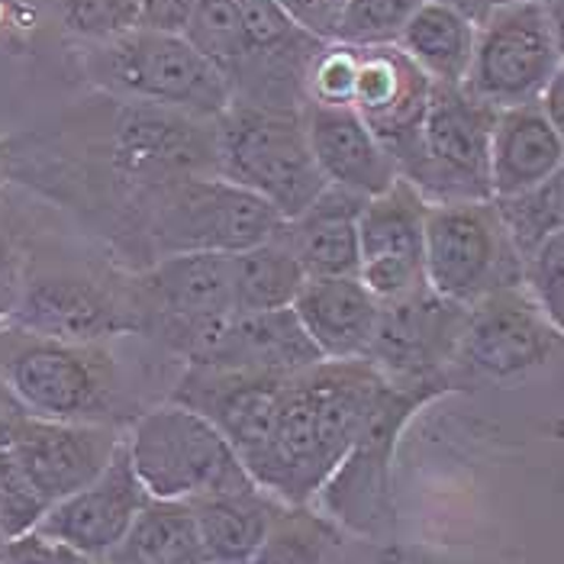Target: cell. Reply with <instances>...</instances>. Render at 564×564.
Instances as JSON below:
<instances>
[{
  "label": "cell",
  "instance_id": "cell-16",
  "mask_svg": "<svg viewBox=\"0 0 564 564\" xmlns=\"http://www.w3.org/2000/svg\"><path fill=\"white\" fill-rule=\"evenodd\" d=\"M430 94L433 82L397 45H355V85L348 107L384 145L400 177L413 172L420 159Z\"/></svg>",
  "mask_w": 564,
  "mask_h": 564
},
{
  "label": "cell",
  "instance_id": "cell-36",
  "mask_svg": "<svg viewBox=\"0 0 564 564\" xmlns=\"http://www.w3.org/2000/svg\"><path fill=\"white\" fill-rule=\"evenodd\" d=\"M297 30L319 43H336L339 17L346 0H271Z\"/></svg>",
  "mask_w": 564,
  "mask_h": 564
},
{
  "label": "cell",
  "instance_id": "cell-29",
  "mask_svg": "<svg viewBox=\"0 0 564 564\" xmlns=\"http://www.w3.org/2000/svg\"><path fill=\"white\" fill-rule=\"evenodd\" d=\"M497 217L503 223L520 259L532 256L542 242L564 232V172L525 187L510 197H494Z\"/></svg>",
  "mask_w": 564,
  "mask_h": 564
},
{
  "label": "cell",
  "instance_id": "cell-12",
  "mask_svg": "<svg viewBox=\"0 0 564 564\" xmlns=\"http://www.w3.org/2000/svg\"><path fill=\"white\" fill-rule=\"evenodd\" d=\"M497 110L462 85H433L410 181L426 204L490 200V132Z\"/></svg>",
  "mask_w": 564,
  "mask_h": 564
},
{
  "label": "cell",
  "instance_id": "cell-11",
  "mask_svg": "<svg viewBox=\"0 0 564 564\" xmlns=\"http://www.w3.org/2000/svg\"><path fill=\"white\" fill-rule=\"evenodd\" d=\"M423 268L426 284L438 297L458 306L517 288L522 259L510 242L490 200L430 204L423 223Z\"/></svg>",
  "mask_w": 564,
  "mask_h": 564
},
{
  "label": "cell",
  "instance_id": "cell-33",
  "mask_svg": "<svg viewBox=\"0 0 564 564\" xmlns=\"http://www.w3.org/2000/svg\"><path fill=\"white\" fill-rule=\"evenodd\" d=\"M142 0H62V20L87 45L110 43L139 26Z\"/></svg>",
  "mask_w": 564,
  "mask_h": 564
},
{
  "label": "cell",
  "instance_id": "cell-13",
  "mask_svg": "<svg viewBox=\"0 0 564 564\" xmlns=\"http://www.w3.org/2000/svg\"><path fill=\"white\" fill-rule=\"evenodd\" d=\"M468 306L452 304L423 288L397 304H381L365 361L393 388L455 391L452 365Z\"/></svg>",
  "mask_w": 564,
  "mask_h": 564
},
{
  "label": "cell",
  "instance_id": "cell-37",
  "mask_svg": "<svg viewBox=\"0 0 564 564\" xmlns=\"http://www.w3.org/2000/svg\"><path fill=\"white\" fill-rule=\"evenodd\" d=\"M0 564H94L75 549L48 539L43 532H26L20 539H10L0 552Z\"/></svg>",
  "mask_w": 564,
  "mask_h": 564
},
{
  "label": "cell",
  "instance_id": "cell-10",
  "mask_svg": "<svg viewBox=\"0 0 564 564\" xmlns=\"http://www.w3.org/2000/svg\"><path fill=\"white\" fill-rule=\"evenodd\" d=\"M562 72L558 13L535 0L497 3L475 33L465 90L494 110L535 104Z\"/></svg>",
  "mask_w": 564,
  "mask_h": 564
},
{
  "label": "cell",
  "instance_id": "cell-23",
  "mask_svg": "<svg viewBox=\"0 0 564 564\" xmlns=\"http://www.w3.org/2000/svg\"><path fill=\"white\" fill-rule=\"evenodd\" d=\"M564 172V132L535 104L497 110L490 132V197H510Z\"/></svg>",
  "mask_w": 564,
  "mask_h": 564
},
{
  "label": "cell",
  "instance_id": "cell-38",
  "mask_svg": "<svg viewBox=\"0 0 564 564\" xmlns=\"http://www.w3.org/2000/svg\"><path fill=\"white\" fill-rule=\"evenodd\" d=\"M197 0H142L139 26L155 33H184Z\"/></svg>",
  "mask_w": 564,
  "mask_h": 564
},
{
  "label": "cell",
  "instance_id": "cell-1",
  "mask_svg": "<svg viewBox=\"0 0 564 564\" xmlns=\"http://www.w3.org/2000/svg\"><path fill=\"white\" fill-rule=\"evenodd\" d=\"M388 381L365 361H319L291 375L249 478L288 507H313L316 494L346 458Z\"/></svg>",
  "mask_w": 564,
  "mask_h": 564
},
{
  "label": "cell",
  "instance_id": "cell-19",
  "mask_svg": "<svg viewBox=\"0 0 564 564\" xmlns=\"http://www.w3.org/2000/svg\"><path fill=\"white\" fill-rule=\"evenodd\" d=\"M319 361L323 355L310 343L294 310L288 306L261 313H232L207 339V346L184 365L291 378Z\"/></svg>",
  "mask_w": 564,
  "mask_h": 564
},
{
  "label": "cell",
  "instance_id": "cell-3",
  "mask_svg": "<svg viewBox=\"0 0 564 564\" xmlns=\"http://www.w3.org/2000/svg\"><path fill=\"white\" fill-rule=\"evenodd\" d=\"M90 82L123 104H145L214 123L232 104L229 82L181 33L135 26L110 43L87 45Z\"/></svg>",
  "mask_w": 564,
  "mask_h": 564
},
{
  "label": "cell",
  "instance_id": "cell-25",
  "mask_svg": "<svg viewBox=\"0 0 564 564\" xmlns=\"http://www.w3.org/2000/svg\"><path fill=\"white\" fill-rule=\"evenodd\" d=\"M478 26L442 0H426L403 26L397 48L433 82L465 85Z\"/></svg>",
  "mask_w": 564,
  "mask_h": 564
},
{
  "label": "cell",
  "instance_id": "cell-18",
  "mask_svg": "<svg viewBox=\"0 0 564 564\" xmlns=\"http://www.w3.org/2000/svg\"><path fill=\"white\" fill-rule=\"evenodd\" d=\"M123 433L127 430L104 423H62L33 416L10 452L52 507L82 490L110 465L123 445Z\"/></svg>",
  "mask_w": 564,
  "mask_h": 564
},
{
  "label": "cell",
  "instance_id": "cell-32",
  "mask_svg": "<svg viewBox=\"0 0 564 564\" xmlns=\"http://www.w3.org/2000/svg\"><path fill=\"white\" fill-rule=\"evenodd\" d=\"M48 513L45 497L36 484L26 478L13 452H0V529L10 539L36 532V525Z\"/></svg>",
  "mask_w": 564,
  "mask_h": 564
},
{
  "label": "cell",
  "instance_id": "cell-17",
  "mask_svg": "<svg viewBox=\"0 0 564 564\" xmlns=\"http://www.w3.org/2000/svg\"><path fill=\"white\" fill-rule=\"evenodd\" d=\"M145 500L149 494L132 471L127 445H120L97 478L48 507L36 532L75 549L87 562L100 564L107 552L127 535Z\"/></svg>",
  "mask_w": 564,
  "mask_h": 564
},
{
  "label": "cell",
  "instance_id": "cell-41",
  "mask_svg": "<svg viewBox=\"0 0 564 564\" xmlns=\"http://www.w3.org/2000/svg\"><path fill=\"white\" fill-rule=\"evenodd\" d=\"M442 3H448V7H455L458 13H465L475 26H478L480 20L500 3V0H442Z\"/></svg>",
  "mask_w": 564,
  "mask_h": 564
},
{
  "label": "cell",
  "instance_id": "cell-26",
  "mask_svg": "<svg viewBox=\"0 0 564 564\" xmlns=\"http://www.w3.org/2000/svg\"><path fill=\"white\" fill-rule=\"evenodd\" d=\"M100 564H207L191 503L149 497Z\"/></svg>",
  "mask_w": 564,
  "mask_h": 564
},
{
  "label": "cell",
  "instance_id": "cell-14",
  "mask_svg": "<svg viewBox=\"0 0 564 564\" xmlns=\"http://www.w3.org/2000/svg\"><path fill=\"white\" fill-rule=\"evenodd\" d=\"M562 333L522 284L494 291L465 313L452 381L455 388L465 381H517L558 351Z\"/></svg>",
  "mask_w": 564,
  "mask_h": 564
},
{
  "label": "cell",
  "instance_id": "cell-39",
  "mask_svg": "<svg viewBox=\"0 0 564 564\" xmlns=\"http://www.w3.org/2000/svg\"><path fill=\"white\" fill-rule=\"evenodd\" d=\"M30 420H33V413L26 410V403L0 378V452L13 448V442L20 438Z\"/></svg>",
  "mask_w": 564,
  "mask_h": 564
},
{
  "label": "cell",
  "instance_id": "cell-20",
  "mask_svg": "<svg viewBox=\"0 0 564 564\" xmlns=\"http://www.w3.org/2000/svg\"><path fill=\"white\" fill-rule=\"evenodd\" d=\"M306 139L326 184L375 197L400 177L391 155L348 104H304Z\"/></svg>",
  "mask_w": 564,
  "mask_h": 564
},
{
  "label": "cell",
  "instance_id": "cell-40",
  "mask_svg": "<svg viewBox=\"0 0 564 564\" xmlns=\"http://www.w3.org/2000/svg\"><path fill=\"white\" fill-rule=\"evenodd\" d=\"M562 90H564V68L545 85V90L539 94L535 107L542 110V117L555 127L558 132H564V104H562Z\"/></svg>",
  "mask_w": 564,
  "mask_h": 564
},
{
  "label": "cell",
  "instance_id": "cell-4",
  "mask_svg": "<svg viewBox=\"0 0 564 564\" xmlns=\"http://www.w3.org/2000/svg\"><path fill=\"white\" fill-rule=\"evenodd\" d=\"M217 174L259 194L281 219H294L323 194L304 110L232 100L214 120Z\"/></svg>",
  "mask_w": 564,
  "mask_h": 564
},
{
  "label": "cell",
  "instance_id": "cell-42",
  "mask_svg": "<svg viewBox=\"0 0 564 564\" xmlns=\"http://www.w3.org/2000/svg\"><path fill=\"white\" fill-rule=\"evenodd\" d=\"M500 3H507V0H500ZM535 3H545V7H549V10H555V13L562 10V0H535Z\"/></svg>",
  "mask_w": 564,
  "mask_h": 564
},
{
  "label": "cell",
  "instance_id": "cell-6",
  "mask_svg": "<svg viewBox=\"0 0 564 564\" xmlns=\"http://www.w3.org/2000/svg\"><path fill=\"white\" fill-rule=\"evenodd\" d=\"M284 219L259 194L219 177H187L169 187L142 219L135 256L145 264L165 256H236L268 242Z\"/></svg>",
  "mask_w": 564,
  "mask_h": 564
},
{
  "label": "cell",
  "instance_id": "cell-5",
  "mask_svg": "<svg viewBox=\"0 0 564 564\" xmlns=\"http://www.w3.org/2000/svg\"><path fill=\"white\" fill-rule=\"evenodd\" d=\"M132 471L155 500H197L259 487L210 420L165 400L142 410L123 433Z\"/></svg>",
  "mask_w": 564,
  "mask_h": 564
},
{
  "label": "cell",
  "instance_id": "cell-43",
  "mask_svg": "<svg viewBox=\"0 0 564 564\" xmlns=\"http://www.w3.org/2000/svg\"><path fill=\"white\" fill-rule=\"evenodd\" d=\"M3 545H7V535H3V529H0V552H3Z\"/></svg>",
  "mask_w": 564,
  "mask_h": 564
},
{
  "label": "cell",
  "instance_id": "cell-7",
  "mask_svg": "<svg viewBox=\"0 0 564 564\" xmlns=\"http://www.w3.org/2000/svg\"><path fill=\"white\" fill-rule=\"evenodd\" d=\"M438 391H410L388 384L375 410L368 413L361 433L355 435L346 458L323 484L316 500L323 517L351 535L388 542L393 539L397 510H393V452L406 423L433 403Z\"/></svg>",
  "mask_w": 564,
  "mask_h": 564
},
{
  "label": "cell",
  "instance_id": "cell-8",
  "mask_svg": "<svg viewBox=\"0 0 564 564\" xmlns=\"http://www.w3.org/2000/svg\"><path fill=\"white\" fill-rule=\"evenodd\" d=\"M7 323L58 343H107L139 336L130 274L117 278L90 264L43 261L36 256Z\"/></svg>",
  "mask_w": 564,
  "mask_h": 564
},
{
  "label": "cell",
  "instance_id": "cell-34",
  "mask_svg": "<svg viewBox=\"0 0 564 564\" xmlns=\"http://www.w3.org/2000/svg\"><path fill=\"white\" fill-rule=\"evenodd\" d=\"M520 284L535 306L564 329V232L552 236L522 259Z\"/></svg>",
  "mask_w": 564,
  "mask_h": 564
},
{
  "label": "cell",
  "instance_id": "cell-27",
  "mask_svg": "<svg viewBox=\"0 0 564 564\" xmlns=\"http://www.w3.org/2000/svg\"><path fill=\"white\" fill-rule=\"evenodd\" d=\"M232 264V304L236 313L288 310L301 294L306 274L278 236L256 249L229 256Z\"/></svg>",
  "mask_w": 564,
  "mask_h": 564
},
{
  "label": "cell",
  "instance_id": "cell-24",
  "mask_svg": "<svg viewBox=\"0 0 564 564\" xmlns=\"http://www.w3.org/2000/svg\"><path fill=\"white\" fill-rule=\"evenodd\" d=\"M207 564H252L278 513L288 507L261 487L187 500Z\"/></svg>",
  "mask_w": 564,
  "mask_h": 564
},
{
  "label": "cell",
  "instance_id": "cell-15",
  "mask_svg": "<svg viewBox=\"0 0 564 564\" xmlns=\"http://www.w3.org/2000/svg\"><path fill=\"white\" fill-rule=\"evenodd\" d=\"M426 197L403 177L365 200L358 214V281L378 304H397L426 284L423 223Z\"/></svg>",
  "mask_w": 564,
  "mask_h": 564
},
{
  "label": "cell",
  "instance_id": "cell-21",
  "mask_svg": "<svg viewBox=\"0 0 564 564\" xmlns=\"http://www.w3.org/2000/svg\"><path fill=\"white\" fill-rule=\"evenodd\" d=\"M291 310L323 361L365 358L381 316V304L355 274L306 278Z\"/></svg>",
  "mask_w": 564,
  "mask_h": 564
},
{
  "label": "cell",
  "instance_id": "cell-28",
  "mask_svg": "<svg viewBox=\"0 0 564 564\" xmlns=\"http://www.w3.org/2000/svg\"><path fill=\"white\" fill-rule=\"evenodd\" d=\"M343 552V529L313 507H284L271 525L252 564H336Z\"/></svg>",
  "mask_w": 564,
  "mask_h": 564
},
{
  "label": "cell",
  "instance_id": "cell-2",
  "mask_svg": "<svg viewBox=\"0 0 564 564\" xmlns=\"http://www.w3.org/2000/svg\"><path fill=\"white\" fill-rule=\"evenodd\" d=\"M110 343H58L0 319V378L40 420L127 430L139 413Z\"/></svg>",
  "mask_w": 564,
  "mask_h": 564
},
{
  "label": "cell",
  "instance_id": "cell-30",
  "mask_svg": "<svg viewBox=\"0 0 564 564\" xmlns=\"http://www.w3.org/2000/svg\"><path fill=\"white\" fill-rule=\"evenodd\" d=\"M181 36L204 58H210L226 82H232L252 55V40L239 0H197Z\"/></svg>",
  "mask_w": 564,
  "mask_h": 564
},
{
  "label": "cell",
  "instance_id": "cell-9",
  "mask_svg": "<svg viewBox=\"0 0 564 564\" xmlns=\"http://www.w3.org/2000/svg\"><path fill=\"white\" fill-rule=\"evenodd\" d=\"M139 310V336L191 361L236 313L229 256L187 252L165 256L130 274Z\"/></svg>",
  "mask_w": 564,
  "mask_h": 564
},
{
  "label": "cell",
  "instance_id": "cell-31",
  "mask_svg": "<svg viewBox=\"0 0 564 564\" xmlns=\"http://www.w3.org/2000/svg\"><path fill=\"white\" fill-rule=\"evenodd\" d=\"M426 0H346L336 43L371 48V45H397L403 26Z\"/></svg>",
  "mask_w": 564,
  "mask_h": 564
},
{
  "label": "cell",
  "instance_id": "cell-22",
  "mask_svg": "<svg viewBox=\"0 0 564 564\" xmlns=\"http://www.w3.org/2000/svg\"><path fill=\"white\" fill-rule=\"evenodd\" d=\"M365 197L326 184L323 194L294 219L278 226V239L306 278H358V214Z\"/></svg>",
  "mask_w": 564,
  "mask_h": 564
},
{
  "label": "cell",
  "instance_id": "cell-35",
  "mask_svg": "<svg viewBox=\"0 0 564 564\" xmlns=\"http://www.w3.org/2000/svg\"><path fill=\"white\" fill-rule=\"evenodd\" d=\"M33 256L36 252L30 249V236L0 217V319H7L20 301Z\"/></svg>",
  "mask_w": 564,
  "mask_h": 564
}]
</instances>
